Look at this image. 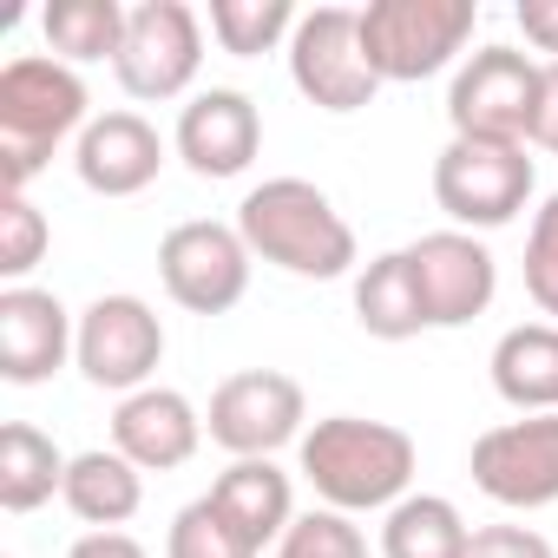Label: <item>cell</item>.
<instances>
[{
  "label": "cell",
  "instance_id": "6da1fadb",
  "mask_svg": "<svg viewBox=\"0 0 558 558\" xmlns=\"http://www.w3.org/2000/svg\"><path fill=\"white\" fill-rule=\"evenodd\" d=\"M236 236L250 243V256L310 276V283H336L355 269V230L310 178H263L236 204Z\"/></svg>",
  "mask_w": 558,
  "mask_h": 558
},
{
  "label": "cell",
  "instance_id": "7a4b0ae2",
  "mask_svg": "<svg viewBox=\"0 0 558 558\" xmlns=\"http://www.w3.org/2000/svg\"><path fill=\"white\" fill-rule=\"evenodd\" d=\"M414 440L388 421L329 414L303 434V480L329 512H395L414 486Z\"/></svg>",
  "mask_w": 558,
  "mask_h": 558
},
{
  "label": "cell",
  "instance_id": "3957f363",
  "mask_svg": "<svg viewBox=\"0 0 558 558\" xmlns=\"http://www.w3.org/2000/svg\"><path fill=\"white\" fill-rule=\"evenodd\" d=\"M86 80L66 60L21 53L0 66V197H27V184L47 171L53 145L86 132Z\"/></svg>",
  "mask_w": 558,
  "mask_h": 558
},
{
  "label": "cell",
  "instance_id": "277c9868",
  "mask_svg": "<svg viewBox=\"0 0 558 558\" xmlns=\"http://www.w3.org/2000/svg\"><path fill=\"white\" fill-rule=\"evenodd\" d=\"M480 8L473 0H368L362 8V53L381 73V86H414L434 80L440 66L460 60L473 40Z\"/></svg>",
  "mask_w": 558,
  "mask_h": 558
},
{
  "label": "cell",
  "instance_id": "5b68a950",
  "mask_svg": "<svg viewBox=\"0 0 558 558\" xmlns=\"http://www.w3.org/2000/svg\"><path fill=\"white\" fill-rule=\"evenodd\" d=\"M538 171L525 158V145H499V138H453L434 158V204L460 223V230H499L525 210Z\"/></svg>",
  "mask_w": 558,
  "mask_h": 558
},
{
  "label": "cell",
  "instance_id": "8992f818",
  "mask_svg": "<svg viewBox=\"0 0 558 558\" xmlns=\"http://www.w3.org/2000/svg\"><path fill=\"white\" fill-rule=\"evenodd\" d=\"M538 80L545 66L525 60L519 47H480L447 93V119L453 138H499V145H525L532 119H538Z\"/></svg>",
  "mask_w": 558,
  "mask_h": 558
},
{
  "label": "cell",
  "instance_id": "52a82bcc",
  "mask_svg": "<svg viewBox=\"0 0 558 558\" xmlns=\"http://www.w3.org/2000/svg\"><path fill=\"white\" fill-rule=\"evenodd\" d=\"M290 80L323 112H362L381 93V73L362 53V8H316L290 34Z\"/></svg>",
  "mask_w": 558,
  "mask_h": 558
},
{
  "label": "cell",
  "instance_id": "ba28073f",
  "mask_svg": "<svg viewBox=\"0 0 558 558\" xmlns=\"http://www.w3.org/2000/svg\"><path fill=\"white\" fill-rule=\"evenodd\" d=\"M158 276H165V296L191 316H223L243 303L250 290V243L236 236V223H171L158 243Z\"/></svg>",
  "mask_w": 558,
  "mask_h": 558
},
{
  "label": "cell",
  "instance_id": "9c48e42d",
  "mask_svg": "<svg viewBox=\"0 0 558 558\" xmlns=\"http://www.w3.org/2000/svg\"><path fill=\"white\" fill-rule=\"evenodd\" d=\"M303 421H310V401L290 375L276 368H243L230 381H217L210 395V414H204V434L236 453V460H269L276 447L303 440Z\"/></svg>",
  "mask_w": 558,
  "mask_h": 558
},
{
  "label": "cell",
  "instance_id": "30bf717a",
  "mask_svg": "<svg viewBox=\"0 0 558 558\" xmlns=\"http://www.w3.org/2000/svg\"><path fill=\"white\" fill-rule=\"evenodd\" d=\"M204 66V27L184 0H138L125 14V47L112 60L119 86L132 99H178Z\"/></svg>",
  "mask_w": 558,
  "mask_h": 558
},
{
  "label": "cell",
  "instance_id": "8fae6325",
  "mask_svg": "<svg viewBox=\"0 0 558 558\" xmlns=\"http://www.w3.org/2000/svg\"><path fill=\"white\" fill-rule=\"evenodd\" d=\"M73 362H80V375L93 388H112V395L151 388V375L165 362V323H158V310L145 296H99V303H86Z\"/></svg>",
  "mask_w": 558,
  "mask_h": 558
},
{
  "label": "cell",
  "instance_id": "7c38bea8",
  "mask_svg": "<svg viewBox=\"0 0 558 558\" xmlns=\"http://www.w3.org/2000/svg\"><path fill=\"white\" fill-rule=\"evenodd\" d=\"M473 486L493 506L538 512L558 499V414L499 421L473 440Z\"/></svg>",
  "mask_w": 558,
  "mask_h": 558
},
{
  "label": "cell",
  "instance_id": "4fadbf2b",
  "mask_svg": "<svg viewBox=\"0 0 558 558\" xmlns=\"http://www.w3.org/2000/svg\"><path fill=\"white\" fill-rule=\"evenodd\" d=\"M408 263L421 283L427 329H466L473 316H486L499 290V263L473 230H427L421 243H408Z\"/></svg>",
  "mask_w": 558,
  "mask_h": 558
},
{
  "label": "cell",
  "instance_id": "5bb4252c",
  "mask_svg": "<svg viewBox=\"0 0 558 558\" xmlns=\"http://www.w3.org/2000/svg\"><path fill=\"white\" fill-rule=\"evenodd\" d=\"M73 349H80V323L53 290H34V283L0 290V381L40 388L66 368Z\"/></svg>",
  "mask_w": 558,
  "mask_h": 558
},
{
  "label": "cell",
  "instance_id": "9a60e30c",
  "mask_svg": "<svg viewBox=\"0 0 558 558\" xmlns=\"http://www.w3.org/2000/svg\"><path fill=\"white\" fill-rule=\"evenodd\" d=\"M263 151V112L236 86H210L178 112V158L197 178H236Z\"/></svg>",
  "mask_w": 558,
  "mask_h": 558
},
{
  "label": "cell",
  "instance_id": "2e32d148",
  "mask_svg": "<svg viewBox=\"0 0 558 558\" xmlns=\"http://www.w3.org/2000/svg\"><path fill=\"white\" fill-rule=\"evenodd\" d=\"M112 447L138 466V473H178L197 447H204V414L178 395V388H138L119 401L112 414Z\"/></svg>",
  "mask_w": 558,
  "mask_h": 558
},
{
  "label": "cell",
  "instance_id": "e0dca14e",
  "mask_svg": "<svg viewBox=\"0 0 558 558\" xmlns=\"http://www.w3.org/2000/svg\"><path fill=\"white\" fill-rule=\"evenodd\" d=\"M73 171L86 191L99 197H138L158 171H165V138L151 119L138 112H106L80 132V151H73Z\"/></svg>",
  "mask_w": 558,
  "mask_h": 558
},
{
  "label": "cell",
  "instance_id": "ac0fdd59",
  "mask_svg": "<svg viewBox=\"0 0 558 558\" xmlns=\"http://www.w3.org/2000/svg\"><path fill=\"white\" fill-rule=\"evenodd\" d=\"M210 506L263 551V545H283V532L296 525V499H290V473L276 460H230L210 486Z\"/></svg>",
  "mask_w": 558,
  "mask_h": 558
},
{
  "label": "cell",
  "instance_id": "d6986e66",
  "mask_svg": "<svg viewBox=\"0 0 558 558\" xmlns=\"http://www.w3.org/2000/svg\"><path fill=\"white\" fill-rule=\"evenodd\" d=\"M493 388L519 414H558V323H519L493 342Z\"/></svg>",
  "mask_w": 558,
  "mask_h": 558
},
{
  "label": "cell",
  "instance_id": "ffe728a7",
  "mask_svg": "<svg viewBox=\"0 0 558 558\" xmlns=\"http://www.w3.org/2000/svg\"><path fill=\"white\" fill-rule=\"evenodd\" d=\"M66 512L73 519H86L93 532H119L138 506H145V473L112 447H93V453H73V466H66Z\"/></svg>",
  "mask_w": 558,
  "mask_h": 558
},
{
  "label": "cell",
  "instance_id": "44dd1931",
  "mask_svg": "<svg viewBox=\"0 0 558 558\" xmlns=\"http://www.w3.org/2000/svg\"><path fill=\"white\" fill-rule=\"evenodd\" d=\"M355 323L375 336V342H408L427 329V310H421V283H414V263L408 250H388L362 269L355 283Z\"/></svg>",
  "mask_w": 558,
  "mask_h": 558
},
{
  "label": "cell",
  "instance_id": "7402d4cb",
  "mask_svg": "<svg viewBox=\"0 0 558 558\" xmlns=\"http://www.w3.org/2000/svg\"><path fill=\"white\" fill-rule=\"evenodd\" d=\"M473 525L440 493H408L381 525V558H466Z\"/></svg>",
  "mask_w": 558,
  "mask_h": 558
},
{
  "label": "cell",
  "instance_id": "603a6c76",
  "mask_svg": "<svg viewBox=\"0 0 558 558\" xmlns=\"http://www.w3.org/2000/svg\"><path fill=\"white\" fill-rule=\"evenodd\" d=\"M66 466H73V460H66L40 427L8 421V434H0V506H8V512L47 506L53 493H66Z\"/></svg>",
  "mask_w": 558,
  "mask_h": 558
},
{
  "label": "cell",
  "instance_id": "cb8c5ba5",
  "mask_svg": "<svg viewBox=\"0 0 558 558\" xmlns=\"http://www.w3.org/2000/svg\"><path fill=\"white\" fill-rule=\"evenodd\" d=\"M125 14L132 8H119V0H53V8L40 14V27H47V47H53V60H119V47H125Z\"/></svg>",
  "mask_w": 558,
  "mask_h": 558
},
{
  "label": "cell",
  "instance_id": "d4e9b609",
  "mask_svg": "<svg viewBox=\"0 0 558 558\" xmlns=\"http://www.w3.org/2000/svg\"><path fill=\"white\" fill-rule=\"evenodd\" d=\"M296 8L290 0H210V34L230 60H263L296 34Z\"/></svg>",
  "mask_w": 558,
  "mask_h": 558
},
{
  "label": "cell",
  "instance_id": "484cf974",
  "mask_svg": "<svg viewBox=\"0 0 558 558\" xmlns=\"http://www.w3.org/2000/svg\"><path fill=\"white\" fill-rule=\"evenodd\" d=\"M165 558H256V545L204 499H191L178 519H171V538H165Z\"/></svg>",
  "mask_w": 558,
  "mask_h": 558
},
{
  "label": "cell",
  "instance_id": "4316f807",
  "mask_svg": "<svg viewBox=\"0 0 558 558\" xmlns=\"http://www.w3.org/2000/svg\"><path fill=\"white\" fill-rule=\"evenodd\" d=\"M276 558H368V538H362V525H355L349 512L316 506V512H303V519L283 532Z\"/></svg>",
  "mask_w": 558,
  "mask_h": 558
},
{
  "label": "cell",
  "instance_id": "83f0119b",
  "mask_svg": "<svg viewBox=\"0 0 558 558\" xmlns=\"http://www.w3.org/2000/svg\"><path fill=\"white\" fill-rule=\"evenodd\" d=\"M47 243H53V230L34 210V197H0V276H8V290L47 256Z\"/></svg>",
  "mask_w": 558,
  "mask_h": 558
},
{
  "label": "cell",
  "instance_id": "f1b7e54d",
  "mask_svg": "<svg viewBox=\"0 0 558 558\" xmlns=\"http://www.w3.org/2000/svg\"><path fill=\"white\" fill-rule=\"evenodd\" d=\"M525 296L538 303V316L558 323V191L545 197V210H532V236H525Z\"/></svg>",
  "mask_w": 558,
  "mask_h": 558
},
{
  "label": "cell",
  "instance_id": "f546056e",
  "mask_svg": "<svg viewBox=\"0 0 558 558\" xmlns=\"http://www.w3.org/2000/svg\"><path fill=\"white\" fill-rule=\"evenodd\" d=\"M466 558H558V551L532 525H480L473 545H466Z\"/></svg>",
  "mask_w": 558,
  "mask_h": 558
},
{
  "label": "cell",
  "instance_id": "4dcf8cb0",
  "mask_svg": "<svg viewBox=\"0 0 558 558\" xmlns=\"http://www.w3.org/2000/svg\"><path fill=\"white\" fill-rule=\"evenodd\" d=\"M512 21H519V34H525L538 53H558V0H519Z\"/></svg>",
  "mask_w": 558,
  "mask_h": 558
},
{
  "label": "cell",
  "instance_id": "1f68e13d",
  "mask_svg": "<svg viewBox=\"0 0 558 558\" xmlns=\"http://www.w3.org/2000/svg\"><path fill=\"white\" fill-rule=\"evenodd\" d=\"M532 145L558 151V60H545V80H538V119H532Z\"/></svg>",
  "mask_w": 558,
  "mask_h": 558
},
{
  "label": "cell",
  "instance_id": "d6a6232c",
  "mask_svg": "<svg viewBox=\"0 0 558 558\" xmlns=\"http://www.w3.org/2000/svg\"><path fill=\"white\" fill-rule=\"evenodd\" d=\"M66 558H151V551H145L132 532H86Z\"/></svg>",
  "mask_w": 558,
  "mask_h": 558
}]
</instances>
